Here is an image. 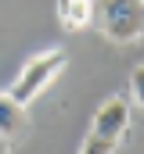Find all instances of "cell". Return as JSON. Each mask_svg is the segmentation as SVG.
Segmentation results:
<instances>
[{
	"instance_id": "obj_6",
	"label": "cell",
	"mask_w": 144,
	"mask_h": 154,
	"mask_svg": "<svg viewBox=\"0 0 144 154\" xmlns=\"http://www.w3.org/2000/svg\"><path fill=\"white\" fill-rule=\"evenodd\" d=\"M126 100H133L144 111V65H137V68L130 72V97H126Z\"/></svg>"
},
{
	"instance_id": "obj_1",
	"label": "cell",
	"mask_w": 144,
	"mask_h": 154,
	"mask_svg": "<svg viewBox=\"0 0 144 154\" xmlns=\"http://www.w3.org/2000/svg\"><path fill=\"white\" fill-rule=\"evenodd\" d=\"M65 65H69V54L61 50V47H47V50H36L33 57L22 65V72L11 79V86H7V97L15 100V104H22V108H29L36 97L54 82V79L65 72Z\"/></svg>"
},
{
	"instance_id": "obj_8",
	"label": "cell",
	"mask_w": 144,
	"mask_h": 154,
	"mask_svg": "<svg viewBox=\"0 0 144 154\" xmlns=\"http://www.w3.org/2000/svg\"><path fill=\"white\" fill-rule=\"evenodd\" d=\"M0 154H7V140H0Z\"/></svg>"
},
{
	"instance_id": "obj_3",
	"label": "cell",
	"mask_w": 144,
	"mask_h": 154,
	"mask_svg": "<svg viewBox=\"0 0 144 154\" xmlns=\"http://www.w3.org/2000/svg\"><path fill=\"white\" fill-rule=\"evenodd\" d=\"M130 133V100L123 93H112L97 104V111L90 118V136L108 140V143H123V136Z\"/></svg>"
},
{
	"instance_id": "obj_2",
	"label": "cell",
	"mask_w": 144,
	"mask_h": 154,
	"mask_svg": "<svg viewBox=\"0 0 144 154\" xmlns=\"http://www.w3.org/2000/svg\"><path fill=\"white\" fill-rule=\"evenodd\" d=\"M90 25L108 43H137L144 36V0H94Z\"/></svg>"
},
{
	"instance_id": "obj_5",
	"label": "cell",
	"mask_w": 144,
	"mask_h": 154,
	"mask_svg": "<svg viewBox=\"0 0 144 154\" xmlns=\"http://www.w3.org/2000/svg\"><path fill=\"white\" fill-rule=\"evenodd\" d=\"M22 118H25V108L15 104V100L7 97V90H0V140L15 136V133L22 129Z\"/></svg>"
},
{
	"instance_id": "obj_7",
	"label": "cell",
	"mask_w": 144,
	"mask_h": 154,
	"mask_svg": "<svg viewBox=\"0 0 144 154\" xmlns=\"http://www.w3.org/2000/svg\"><path fill=\"white\" fill-rule=\"evenodd\" d=\"M119 147L115 143H108V140H97V136H90L87 133V140L79 143V154H115Z\"/></svg>"
},
{
	"instance_id": "obj_4",
	"label": "cell",
	"mask_w": 144,
	"mask_h": 154,
	"mask_svg": "<svg viewBox=\"0 0 144 154\" xmlns=\"http://www.w3.org/2000/svg\"><path fill=\"white\" fill-rule=\"evenodd\" d=\"M54 14H58V25L65 32H79L90 25V14H94V0H58L54 4Z\"/></svg>"
}]
</instances>
